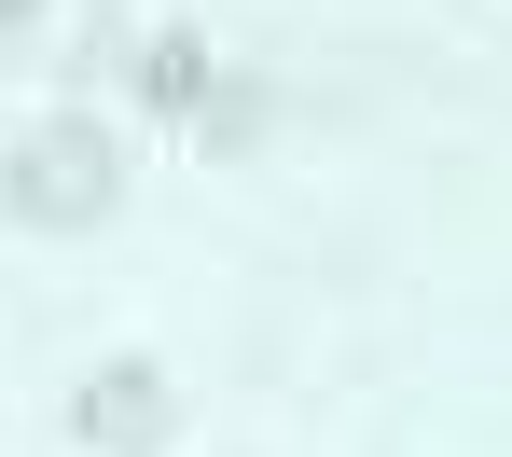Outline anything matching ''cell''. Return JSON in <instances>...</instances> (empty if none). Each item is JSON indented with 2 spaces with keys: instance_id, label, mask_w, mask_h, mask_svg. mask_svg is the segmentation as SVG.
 I'll return each instance as SVG.
<instances>
[{
  "instance_id": "277c9868",
  "label": "cell",
  "mask_w": 512,
  "mask_h": 457,
  "mask_svg": "<svg viewBox=\"0 0 512 457\" xmlns=\"http://www.w3.org/2000/svg\"><path fill=\"white\" fill-rule=\"evenodd\" d=\"M28 14H42V0H0V42H14V28H28Z\"/></svg>"
},
{
  "instance_id": "3957f363",
  "label": "cell",
  "mask_w": 512,
  "mask_h": 457,
  "mask_svg": "<svg viewBox=\"0 0 512 457\" xmlns=\"http://www.w3.org/2000/svg\"><path fill=\"white\" fill-rule=\"evenodd\" d=\"M139 97H153V111H208V42H194V28H153V42H139Z\"/></svg>"
},
{
  "instance_id": "6da1fadb",
  "label": "cell",
  "mask_w": 512,
  "mask_h": 457,
  "mask_svg": "<svg viewBox=\"0 0 512 457\" xmlns=\"http://www.w3.org/2000/svg\"><path fill=\"white\" fill-rule=\"evenodd\" d=\"M111 194H125V139L84 111H56L0 153V222H28V236H84V222H111Z\"/></svg>"
},
{
  "instance_id": "7a4b0ae2",
  "label": "cell",
  "mask_w": 512,
  "mask_h": 457,
  "mask_svg": "<svg viewBox=\"0 0 512 457\" xmlns=\"http://www.w3.org/2000/svg\"><path fill=\"white\" fill-rule=\"evenodd\" d=\"M70 444H97V457H167L180 444V374L167 361H97L84 388H70Z\"/></svg>"
}]
</instances>
